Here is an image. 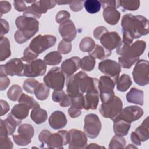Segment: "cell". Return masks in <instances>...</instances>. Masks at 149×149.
Listing matches in <instances>:
<instances>
[{
  "mask_svg": "<svg viewBox=\"0 0 149 149\" xmlns=\"http://www.w3.org/2000/svg\"><path fill=\"white\" fill-rule=\"evenodd\" d=\"M123 39L122 42L132 44L134 39L148 34V20L142 15L134 16L127 13L123 16L121 20Z\"/></svg>",
  "mask_w": 149,
  "mask_h": 149,
  "instance_id": "cell-1",
  "label": "cell"
},
{
  "mask_svg": "<svg viewBox=\"0 0 149 149\" xmlns=\"http://www.w3.org/2000/svg\"><path fill=\"white\" fill-rule=\"evenodd\" d=\"M98 80L89 77L85 72L80 71L73 74L66 80V93L70 97L84 94L88 90L98 88Z\"/></svg>",
  "mask_w": 149,
  "mask_h": 149,
  "instance_id": "cell-2",
  "label": "cell"
},
{
  "mask_svg": "<svg viewBox=\"0 0 149 149\" xmlns=\"http://www.w3.org/2000/svg\"><path fill=\"white\" fill-rule=\"evenodd\" d=\"M15 24L18 30L14 38L18 44H23L33 37L39 29V22L34 18L24 16H18Z\"/></svg>",
  "mask_w": 149,
  "mask_h": 149,
  "instance_id": "cell-3",
  "label": "cell"
},
{
  "mask_svg": "<svg viewBox=\"0 0 149 149\" xmlns=\"http://www.w3.org/2000/svg\"><path fill=\"white\" fill-rule=\"evenodd\" d=\"M123 103L119 97L115 96L110 101L102 103L99 111L105 118H109L113 121L119 118L122 112Z\"/></svg>",
  "mask_w": 149,
  "mask_h": 149,
  "instance_id": "cell-4",
  "label": "cell"
},
{
  "mask_svg": "<svg viewBox=\"0 0 149 149\" xmlns=\"http://www.w3.org/2000/svg\"><path fill=\"white\" fill-rule=\"evenodd\" d=\"M65 76L59 67L51 68L44 77L45 84L53 90H62L65 85Z\"/></svg>",
  "mask_w": 149,
  "mask_h": 149,
  "instance_id": "cell-5",
  "label": "cell"
},
{
  "mask_svg": "<svg viewBox=\"0 0 149 149\" xmlns=\"http://www.w3.org/2000/svg\"><path fill=\"white\" fill-rule=\"evenodd\" d=\"M116 83L107 76H102L98 80V88L100 91V97L102 103H106L112 100L115 97L113 88Z\"/></svg>",
  "mask_w": 149,
  "mask_h": 149,
  "instance_id": "cell-6",
  "label": "cell"
},
{
  "mask_svg": "<svg viewBox=\"0 0 149 149\" xmlns=\"http://www.w3.org/2000/svg\"><path fill=\"white\" fill-rule=\"evenodd\" d=\"M56 38L52 35L39 34L30 42L29 47L35 53L39 55L45 50L54 46Z\"/></svg>",
  "mask_w": 149,
  "mask_h": 149,
  "instance_id": "cell-7",
  "label": "cell"
},
{
  "mask_svg": "<svg viewBox=\"0 0 149 149\" xmlns=\"http://www.w3.org/2000/svg\"><path fill=\"white\" fill-rule=\"evenodd\" d=\"M148 61L140 59L136 62L132 72L134 82L139 86H144L149 83L148 77Z\"/></svg>",
  "mask_w": 149,
  "mask_h": 149,
  "instance_id": "cell-8",
  "label": "cell"
},
{
  "mask_svg": "<svg viewBox=\"0 0 149 149\" xmlns=\"http://www.w3.org/2000/svg\"><path fill=\"white\" fill-rule=\"evenodd\" d=\"M26 64L21 58H13L0 66V76H23Z\"/></svg>",
  "mask_w": 149,
  "mask_h": 149,
  "instance_id": "cell-9",
  "label": "cell"
},
{
  "mask_svg": "<svg viewBox=\"0 0 149 149\" xmlns=\"http://www.w3.org/2000/svg\"><path fill=\"white\" fill-rule=\"evenodd\" d=\"M83 129L87 137L90 139L96 138L101 129V123L98 116L94 113L86 115Z\"/></svg>",
  "mask_w": 149,
  "mask_h": 149,
  "instance_id": "cell-10",
  "label": "cell"
},
{
  "mask_svg": "<svg viewBox=\"0 0 149 149\" xmlns=\"http://www.w3.org/2000/svg\"><path fill=\"white\" fill-rule=\"evenodd\" d=\"M17 133L19 134L12 135L15 143L18 146H25L31 143L34 134V130L31 125L24 123L19 126Z\"/></svg>",
  "mask_w": 149,
  "mask_h": 149,
  "instance_id": "cell-11",
  "label": "cell"
},
{
  "mask_svg": "<svg viewBox=\"0 0 149 149\" xmlns=\"http://www.w3.org/2000/svg\"><path fill=\"white\" fill-rule=\"evenodd\" d=\"M98 69L105 76L111 77L116 83L121 72V66L113 60L105 59L99 63Z\"/></svg>",
  "mask_w": 149,
  "mask_h": 149,
  "instance_id": "cell-12",
  "label": "cell"
},
{
  "mask_svg": "<svg viewBox=\"0 0 149 149\" xmlns=\"http://www.w3.org/2000/svg\"><path fill=\"white\" fill-rule=\"evenodd\" d=\"M68 134L69 148H86L87 144V138L85 133L80 130L72 129L68 132Z\"/></svg>",
  "mask_w": 149,
  "mask_h": 149,
  "instance_id": "cell-13",
  "label": "cell"
},
{
  "mask_svg": "<svg viewBox=\"0 0 149 149\" xmlns=\"http://www.w3.org/2000/svg\"><path fill=\"white\" fill-rule=\"evenodd\" d=\"M47 70V64L40 59H35L25 65L23 76L35 77L44 75Z\"/></svg>",
  "mask_w": 149,
  "mask_h": 149,
  "instance_id": "cell-14",
  "label": "cell"
},
{
  "mask_svg": "<svg viewBox=\"0 0 149 149\" xmlns=\"http://www.w3.org/2000/svg\"><path fill=\"white\" fill-rule=\"evenodd\" d=\"M69 142L68 132L65 130H59L57 133H51L46 145L50 148H63Z\"/></svg>",
  "mask_w": 149,
  "mask_h": 149,
  "instance_id": "cell-15",
  "label": "cell"
},
{
  "mask_svg": "<svg viewBox=\"0 0 149 149\" xmlns=\"http://www.w3.org/2000/svg\"><path fill=\"white\" fill-rule=\"evenodd\" d=\"M146 48V43L143 40H137L130 45L121 55L125 58L139 60V56L141 55Z\"/></svg>",
  "mask_w": 149,
  "mask_h": 149,
  "instance_id": "cell-16",
  "label": "cell"
},
{
  "mask_svg": "<svg viewBox=\"0 0 149 149\" xmlns=\"http://www.w3.org/2000/svg\"><path fill=\"white\" fill-rule=\"evenodd\" d=\"M100 41L102 47L109 51L116 48L122 41L120 36L115 31L106 32L100 37Z\"/></svg>",
  "mask_w": 149,
  "mask_h": 149,
  "instance_id": "cell-17",
  "label": "cell"
},
{
  "mask_svg": "<svg viewBox=\"0 0 149 149\" xmlns=\"http://www.w3.org/2000/svg\"><path fill=\"white\" fill-rule=\"evenodd\" d=\"M59 32L63 40L71 42L76 36V29L74 24L71 20H67L60 24Z\"/></svg>",
  "mask_w": 149,
  "mask_h": 149,
  "instance_id": "cell-18",
  "label": "cell"
},
{
  "mask_svg": "<svg viewBox=\"0 0 149 149\" xmlns=\"http://www.w3.org/2000/svg\"><path fill=\"white\" fill-rule=\"evenodd\" d=\"M143 109L138 106H128L122 109L121 115L119 118L130 123L137 120L143 115Z\"/></svg>",
  "mask_w": 149,
  "mask_h": 149,
  "instance_id": "cell-19",
  "label": "cell"
},
{
  "mask_svg": "<svg viewBox=\"0 0 149 149\" xmlns=\"http://www.w3.org/2000/svg\"><path fill=\"white\" fill-rule=\"evenodd\" d=\"M80 58L73 56L65 60L61 65V70L66 77L73 74L80 68Z\"/></svg>",
  "mask_w": 149,
  "mask_h": 149,
  "instance_id": "cell-20",
  "label": "cell"
},
{
  "mask_svg": "<svg viewBox=\"0 0 149 149\" xmlns=\"http://www.w3.org/2000/svg\"><path fill=\"white\" fill-rule=\"evenodd\" d=\"M98 88L88 90L84 96V104L83 109L86 110L96 109L99 102Z\"/></svg>",
  "mask_w": 149,
  "mask_h": 149,
  "instance_id": "cell-21",
  "label": "cell"
},
{
  "mask_svg": "<svg viewBox=\"0 0 149 149\" xmlns=\"http://www.w3.org/2000/svg\"><path fill=\"white\" fill-rule=\"evenodd\" d=\"M48 122L51 127L58 130L63 128L66 125L67 119L63 112L55 111L50 115Z\"/></svg>",
  "mask_w": 149,
  "mask_h": 149,
  "instance_id": "cell-22",
  "label": "cell"
},
{
  "mask_svg": "<svg viewBox=\"0 0 149 149\" xmlns=\"http://www.w3.org/2000/svg\"><path fill=\"white\" fill-rule=\"evenodd\" d=\"M103 17L107 23L110 25H115L120 19V13L116 9L108 6L104 8Z\"/></svg>",
  "mask_w": 149,
  "mask_h": 149,
  "instance_id": "cell-23",
  "label": "cell"
},
{
  "mask_svg": "<svg viewBox=\"0 0 149 149\" xmlns=\"http://www.w3.org/2000/svg\"><path fill=\"white\" fill-rule=\"evenodd\" d=\"M131 127V123L119 118L113 120V129L116 135L124 136L127 134Z\"/></svg>",
  "mask_w": 149,
  "mask_h": 149,
  "instance_id": "cell-24",
  "label": "cell"
},
{
  "mask_svg": "<svg viewBox=\"0 0 149 149\" xmlns=\"http://www.w3.org/2000/svg\"><path fill=\"white\" fill-rule=\"evenodd\" d=\"M128 102L143 105L144 103V93L142 90L132 87L126 94Z\"/></svg>",
  "mask_w": 149,
  "mask_h": 149,
  "instance_id": "cell-25",
  "label": "cell"
},
{
  "mask_svg": "<svg viewBox=\"0 0 149 149\" xmlns=\"http://www.w3.org/2000/svg\"><path fill=\"white\" fill-rule=\"evenodd\" d=\"M30 109L26 104L19 103L15 105L12 109L10 113L19 120H23L28 116Z\"/></svg>",
  "mask_w": 149,
  "mask_h": 149,
  "instance_id": "cell-26",
  "label": "cell"
},
{
  "mask_svg": "<svg viewBox=\"0 0 149 149\" xmlns=\"http://www.w3.org/2000/svg\"><path fill=\"white\" fill-rule=\"evenodd\" d=\"M11 55L10 45L7 37H1L0 40V61H3Z\"/></svg>",
  "mask_w": 149,
  "mask_h": 149,
  "instance_id": "cell-27",
  "label": "cell"
},
{
  "mask_svg": "<svg viewBox=\"0 0 149 149\" xmlns=\"http://www.w3.org/2000/svg\"><path fill=\"white\" fill-rule=\"evenodd\" d=\"M111 55V51H109L98 44L95 45L94 49L89 52L90 56L94 59H98L100 60L107 58Z\"/></svg>",
  "mask_w": 149,
  "mask_h": 149,
  "instance_id": "cell-28",
  "label": "cell"
},
{
  "mask_svg": "<svg viewBox=\"0 0 149 149\" xmlns=\"http://www.w3.org/2000/svg\"><path fill=\"white\" fill-rule=\"evenodd\" d=\"M148 117L147 116L142 122L141 125L136 128L134 132L136 133L141 141H146L149 137Z\"/></svg>",
  "mask_w": 149,
  "mask_h": 149,
  "instance_id": "cell-29",
  "label": "cell"
},
{
  "mask_svg": "<svg viewBox=\"0 0 149 149\" xmlns=\"http://www.w3.org/2000/svg\"><path fill=\"white\" fill-rule=\"evenodd\" d=\"M30 117L35 123L41 124L45 122L48 117V114L45 109L38 108L31 110Z\"/></svg>",
  "mask_w": 149,
  "mask_h": 149,
  "instance_id": "cell-30",
  "label": "cell"
},
{
  "mask_svg": "<svg viewBox=\"0 0 149 149\" xmlns=\"http://www.w3.org/2000/svg\"><path fill=\"white\" fill-rule=\"evenodd\" d=\"M116 88L118 91L125 92L127 91L132 84L130 77L127 74H123L116 81Z\"/></svg>",
  "mask_w": 149,
  "mask_h": 149,
  "instance_id": "cell-31",
  "label": "cell"
},
{
  "mask_svg": "<svg viewBox=\"0 0 149 149\" xmlns=\"http://www.w3.org/2000/svg\"><path fill=\"white\" fill-rule=\"evenodd\" d=\"M62 56L58 51H52L47 54L44 58V61L47 65H57L62 61Z\"/></svg>",
  "mask_w": 149,
  "mask_h": 149,
  "instance_id": "cell-32",
  "label": "cell"
},
{
  "mask_svg": "<svg viewBox=\"0 0 149 149\" xmlns=\"http://www.w3.org/2000/svg\"><path fill=\"white\" fill-rule=\"evenodd\" d=\"M36 98L41 101L46 100L49 95V88L44 83H39L34 93Z\"/></svg>",
  "mask_w": 149,
  "mask_h": 149,
  "instance_id": "cell-33",
  "label": "cell"
},
{
  "mask_svg": "<svg viewBox=\"0 0 149 149\" xmlns=\"http://www.w3.org/2000/svg\"><path fill=\"white\" fill-rule=\"evenodd\" d=\"M23 94V91L20 86L12 85L7 92V96L9 100L13 101H18Z\"/></svg>",
  "mask_w": 149,
  "mask_h": 149,
  "instance_id": "cell-34",
  "label": "cell"
},
{
  "mask_svg": "<svg viewBox=\"0 0 149 149\" xmlns=\"http://www.w3.org/2000/svg\"><path fill=\"white\" fill-rule=\"evenodd\" d=\"M84 6L86 11L91 14L97 13L101 9V3L97 0H86L84 2Z\"/></svg>",
  "mask_w": 149,
  "mask_h": 149,
  "instance_id": "cell-35",
  "label": "cell"
},
{
  "mask_svg": "<svg viewBox=\"0 0 149 149\" xmlns=\"http://www.w3.org/2000/svg\"><path fill=\"white\" fill-rule=\"evenodd\" d=\"M95 45V41L93 39L89 37H86L80 41L79 48L81 51L89 53L94 49Z\"/></svg>",
  "mask_w": 149,
  "mask_h": 149,
  "instance_id": "cell-36",
  "label": "cell"
},
{
  "mask_svg": "<svg viewBox=\"0 0 149 149\" xmlns=\"http://www.w3.org/2000/svg\"><path fill=\"white\" fill-rule=\"evenodd\" d=\"M95 65V59L90 55L83 57L80 61V68L84 71H91L94 68Z\"/></svg>",
  "mask_w": 149,
  "mask_h": 149,
  "instance_id": "cell-37",
  "label": "cell"
},
{
  "mask_svg": "<svg viewBox=\"0 0 149 149\" xmlns=\"http://www.w3.org/2000/svg\"><path fill=\"white\" fill-rule=\"evenodd\" d=\"M19 103H23L26 104L30 109H35L40 108V104L34 100L32 97L29 96L26 94H22L19 100H18Z\"/></svg>",
  "mask_w": 149,
  "mask_h": 149,
  "instance_id": "cell-38",
  "label": "cell"
},
{
  "mask_svg": "<svg viewBox=\"0 0 149 149\" xmlns=\"http://www.w3.org/2000/svg\"><path fill=\"white\" fill-rule=\"evenodd\" d=\"M126 141L123 136L118 135L114 136L109 144V149H117V148H124L126 147Z\"/></svg>",
  "mask_w": 149,
  "mask_h": 149,
  "instance_id": "cell-39",
  "label": "cell"
},
{
  "mask_svg": "<svg viewBox=\"0 0 149 149\" xmlns=\"http://www.w3.org/2000/svg\"><path fill=\"white\" fill-rule=\"evenodd\" d=\"M39 83H40L34 79H27L23 82V88L27 93L33 94L34 93V90Z\"/></svg>",
  "mask_w": 149,
  "mask_h": 149,
  "instance_id": "cell-40",
  "label": "cell"
},
{
  "mask_svg": "<svg viewBox=\"0 0 149 149\" xmlns=\"http://www.w3.org/2000/svg\"><path fill=\"white\" fill-rule=\"evenodd\" d=\"M140 5L139 1H119V5L126 10H137Z\"/></svg>",
  "mask_w": 149,
  "mask_h": 149,
  "instance_id": "cell-41",
  "label": "cell"
},
{
  "mask_svg": "<svg viewBox=\"0 0 149 149\" xmlns=\"http://www.w3.org/2000/svg\"><path fill=\"white\" fill-rule=\"evenodd\" d=\"M38 56V54L33 52L29 47H27L25 48L23 52V56L21 58V59L23 62H26L29 63L36 59Z\"/></svg>",
  "mask_w": 149,
  "mask_h": 149,
  "instance_id": "cell-42",
  "label": "cell"
},
{
  "mask_svg": "<svg viewBox=\"0 0 149 149\" xmlns=\"http://www.w3.org/2000/svg\"><path fill=\"white\" fill-rule=\"evenodd\" d=\"M37 3L42 13H45L48 10L53 8L56 4L55 1H37Z\"/></svg>",
  "mask_w": 149,
  "mask_h": 149,
  "instance_id": "cell-43",
  "label": "cell"
},
{
  "mask_svg": "<svg viewBox=\"0 0 149 149\" xmlns=\"http://www.w3.org/2000/svg\"><path fill=\"white\" fill-rule=\"evenodd\" d=\"M72 48V45L71 42L66 41L63 40L59 43L58 51L62 54H68L71 51Z\"/></svg>",
  "mask_w": 149,
  "mask_h": 149,
  "instance_id": "cell-44",
  "label": "cell"
},
{
  "mask_svg": "<svg viewBox=\"0 0 149 149\" xmlns=\"http://www.w3.org/2000/svg\"><path fill=\"white\" fill-rule=\"evenodd\" d=\"M71 105L80 109H83L84 104V95L83 94L77 95L73 97H71Z\"/></svg>",
  "mask_w": 149,
  "mask_h": 149,
  "instance_id": "cell-45",
  "label": "cell"
},
{
  "mask_svg": "<svg viewBox=\"0 0 149 149\" xmlns=\"http://www.w3.org/2000/svg\"><path fill=\"white\" fill-rule=\"evenodd\" d=\"M118 61L120 66L125 69L130 68L135 63H136L138 61L137 60L130 59L122 56L119 57Z\"/></svg>",
  "mask_w": 149,
  "mask_h": 149,
  "instance_id": "cell-46",
  "label": "cell"
},
{
  "mask_svg": "<svg viewBox=\"0 0 149 149\" xmlns=\"http://www.w3.org/2000/svg\"><path fill=\"white\" fill-rule=\"evenodd\" d=\"M70 17V13L66 10H61L57 13L55 16V20L58 23L61 24L65 21L69 20Z\"/></svg>",
  "mask_w": 149,
  "mask_h": 149,
  "instance_id": "cell-47",
  "label": "cell"
},
{
  "mask_svg": "<svg viewBox=\"0 0 149 149\" xmlns=\"http://www.w3.org/2000/svg\"><path fill=\"white\" fill-rule=\"evenodd\" d=\"M13 148V143L8 136H0V149H11Z\"/></svg>",
  "mask_w": 149,
  "mask_h": 149,
  "instance_id": "cell-48",
  "label": "cell"
},
{
  "mask_svg": "<svg viewBox=\"0 0 149 149\" xmlns=\"http://www.w3.org/2000/svg\"><path fill=\"white\" fill-rule=\"evenodd\" d=\"M83 1H71L69 3V8L73 12L80 11L83 7Z\"/></svg>",
  "mask_w": 149,
  "mask_h": 149,
  "instance_id": "cell-49",
  "label": "cell"
},
{
  "mask_svg": "<svg viewBox=\"0 0 149 149\" xmlns=\"http://www.w3.org/2000/svg\"><path fill=\"white\" fill-rule=\"evenodd\" d=\"M66 95L65 91L62 90H55L52 95V99L56 102H60L65 95Z\"/></svg>",
  "mask_w": 149,
  "mask_h": 149,
  "instance_id": "cell-50",
  "label": "cell"
},
{
  "mask_svg": "<svg viewBox=\"0 0 149 149\" xmlns=\"http://www.w3.org/2000/svg\"><path fill=\"white\" fill-rule=\"evenodd\" d=\"M11 10V5L10 3L6 1H0V16L3 14H5L9 12Z\"/></svg>",
  "mask_w": 149,
  "mask_h": 149,
  "instance_id": "cell-51",
  "label": "cell"
},
{
  "mask_svg": "<svg viewBox=\"0 0 149 149\" xmlns=\"http://www.w3.org/2000/svg\"><path fill=\"white\" fill-rule=\"evenodd\" d=\"M50 134L51 132L48 130H43L40 133L38 136V139L41 143V147H44V144H46Z\"/></svg>",
  "mask_w": 149,
  "mask_h": 149,
  "instance_id": "cell-52",
  "label": "cell"
},
{
  "mask_svg": "<svg viewBox=\"0 0 149 149\" xmlns=\"http://www.w3.org/2000/svg\"><path fill=\"white\" fill-rule=\"evenodd\" d=\"M100 2L103 8L110 6L117 9L120 6L119 1H100Z\"/></svg>",
  "mask_w": 149,
  "mask_h": 149,
  "instance_id": "cell-53",
  "label": "cell"
},
{
  "mask_svg": "<svg viewBox=\"0 0 149 149\" xmlns=\"http://www.w3.org/2000/svg\"><path fill=\"white\" fill-rule=\"evenodd\" d=\"M107 31H108V30L107 29L106 27L104 26H99L94 29L93 31V35L95 38L100 40V37Z\"/></svg>",
  "mask_w": 149,
  "mask_h": 149,
  "instance_id": "cell-54",
  "label": "cell"
},
{
  "mask_svg": "<svg viewBox=\"0 0 149 149\" xmlns=\"http://www.w3.org/2000/svg\"><path fill=\"white\" fill-rule=\"evenodd\" d=\"M68 114L72 118H76L81 114V109L72 106L68 109Z\"/></svg>",
  "mask_w": 149,
  "mask_h": 149,
  "instance_id": "cell-55",
  "label": "cell"
},
{
  "mask_svg": "<svg viewBox=\"0 0 149 149\" xmlns=\"http://www.w3.org/2000/svg\"><path fill=\"white\" fill-rule=\"evenodd\" d=\"M13 4L15 9L18 12H24L27 7L24 1H14Z\"/></svg>",
  "mask_w": 149,
  "mask_h": 149,
  "instance_id": "cell-56",
  "label": "cell"
},
{
  "mask_svg": "<svg viewBox=\"0 0 149 149\" xmlns=\"http://www.w3.org/2000/svg\"><path fill=\"white\" fill-rule=\"evenodd\" d=\"M10 84V79L7 76H0V90H6Z\"/></svg>",
  "mask_w": 149,
  "mask_h": 149,
  "instance_id": "cell-57",
  "label": "cell"
},
{
  "mask_svg": "<svg viewBox=\"0 0 149 149\" xmlns=\"http://www.w3.org/2000/svg\"><path fill=\"white\" fill-rule=\"evenodd\" d=\"M1 37H3V35L7 34L9 30V26L8 22L3 19H1Z\"/></svg>",
  "mask_w": 149,
  "mask_h": 149,
  "instance_id": "cell-58",
  "label": "cell"
},
{
  "mask_svg": "<svg viewBox=\"0 0 149 149\" xmlns=\"http://www.w3.org/2000/svg\"><path fill=\"white\" fill-rule=\"evenodd\" d=\"M0 104H1V116H2L5 115L9 111V105L6 101L2 99L0 100Z\"/></svg>",
  "mask_w": 149,
  "mask_h": 149,
  "instance_id": "cell-59",
  "label": "cell"
},
{
  "mask_svg": "<svg viewBox=\"0 0 149 149\" xmlns=\"http://www.w3.org/2000/svg\"><path fill=\"white\" fill-rule=\"evenodd\" d=\"M71 101H72L71 97L69 94H66V95H65L62 100L59 102V105L62 107H68L70 105H71Z\"/></svg>",
  "mask_w": 149,
  "mask_h": 149,
  "instance_id": "cell-60",
  "label": "cell"
},
{
  "mask_svg": "<svg viewBox=\"0 0 149 149\" xmlns=\"http://www.w3.org/2000/svg\"><path fill=\"white\" fill-rule=\"evenodd\" d=\"M130 139L132 142L137 146H140L141 145V141L140 140V139L139 138V137L137 136V135L136 134V133L134 132H132L131 135H130Z\"/></svg>",
  "mask_w": 149,
  "mask_h": 149,
  "instance_id": "cell-61",
  "label": "cell"
},
{
  "mask_svg": "<svg viewBox=\"0 0 149 149\" xmlns=\"http://www.w3.org/2000/svg\"><path fill=\"white\" fill-rule=\"evenodd\" d=\"M105 148L104 147L98 146V144H97L95 143H91L88 146H86V148Z\"/></svg>",
  "mask_w": 149,
  "mask_h": 149,
  "instance_id": "cell-62",
  "label": "cell"
},
{
  "mask_svg": "<svg viewBox=\"0 0 149 149\" xmlns=\"http://www.w3.org/2000/svg\"><path fill=\"white\" fill-rule=\"evenodd\" d=\"M56 4H58V5H65V4H68V3H70V2L71 1H55Z\"/></svg>",
  "mask_w": 149,
  "mask_h": 149,
  "instance_id": "cell-63",
  "label": "cell"
}]
</instances>
